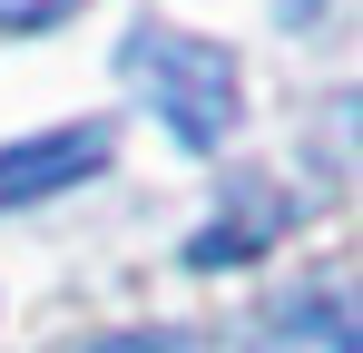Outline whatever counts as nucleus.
Instances as JSON below:
<instances>
[{"label":"nucleus","mask_w":363,"mask_h":353,"mask_svg":"<svg viewBox=\"0 0 363 353\" xmlns=\"http://www.w3.org/2000/svg\"><path fill=\"white\" fill-rule=\"evenodd\" d=\"M89 0H0V40H30V30H60V20H79Z\"/></svg>","instance_id":"6"},{"label":"nucleus","mask_w":363,"mask_h":353,"mask_svg":"<svg viewBox=\"0 0 363 353\" xmlns=\"http://www.w3.org/2000/svg\"><path fill=\"white\" fill-rule=\"evenodd\" d=\"M99 167H108V128H99V118H69V128H50V138H20V147H0V216L30 206V196L89 186Z\"/></svg>","instance_id":"2"},{"label":"nucleus","mask_w":363,"mask_h":353,"mask_svg":"<svg viewBox=\"0 0 363 353\" xmlns=\"http://www.w3.org/2000/svg\"><path fill=\"white\" fill-rule=\"evenodd\" d=\"M265 353H363V314H354V294L334 285H304L275 304V324H265Z\"/></svg>","instance_id":"3"},{"label":"nucleus","mask_w":363,"mask_h":353,"mask_svg":"<svg viewBox=\"0 0 363 353\" xmlns=\"http://www.w3.org/2000/svg\"><path fill=\"white\" fill-rule=\"evenodd\" d=\"M118 69L147 89V108L177 128V147H196V157H206V147H226V138H236V108H245V89H236V50L138 20V30L118 40Z\"/></svg>","instance_id":"1"},{"label":"nucleus","mask_w":363,"mask_h":353,"mask_svg":"<svg viewBox=\"0 0 363 353\" xmlns=\"http://www.w3.org/2000/svg\"><path fill=\"white\" fill-rule=\"evenodd\" d=\"M89 353H206V334H186V324H128V334H99Z\"/></svg>","instance_id":"5"},{"label":"nucleus","mask_w":363,"mask_h":353,"mask_svg":"<svg viewBox=\"0 0 363 353\" xmlns=\"http://www.w3.org/2000/svg\"><path fill=\"white\" fill-rule=\"evenodd\" d=\"M285 226H295V196H285V186H236L226 226H196V235H186V265H196V275H206V265H245V255H265Z\"/></svg>","instance_id":"4"}]
</instances>
